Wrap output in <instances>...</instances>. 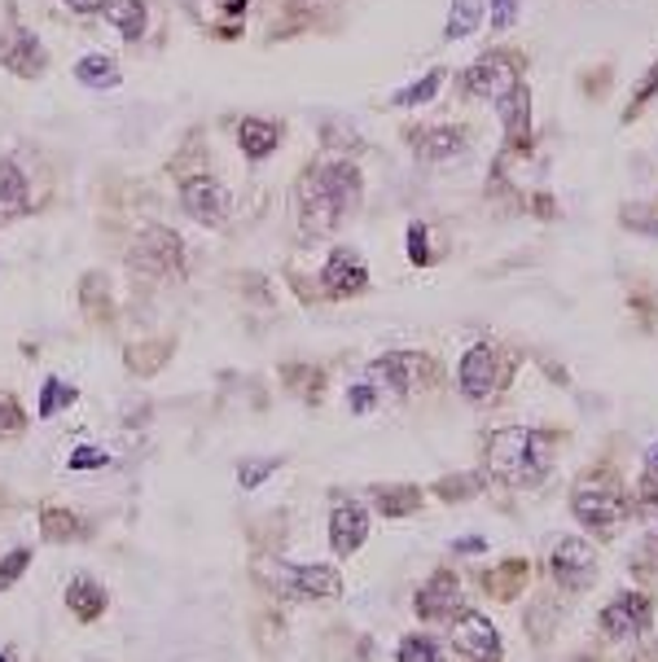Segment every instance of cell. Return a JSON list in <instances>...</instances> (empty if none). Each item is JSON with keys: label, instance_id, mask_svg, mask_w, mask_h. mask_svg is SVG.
Wrapping results in <instances>:
<instances>
[{"label": "cell", "instance_id": "cell-1", "mask_svg": "<svg viewBox=\"0 0 658 662\" xmlns=\"http://www.w3.org/2000/svg\"><path fill=\"white\" fill-rule=\"evenodd\" d=\"M548 465H553V439L541 431H496L487 443V469L501 483L536 487L545 483Z\"/></svg>", "mask_w": 658, "mask_h": 662}, {"label": "cell", "instance_id": "cell-2", "mask_svg": "<svg viewBox=\"0 0 658 662\" xmlns=\"http://www.w3.org/2000/svg\"><path fill=\"white\" fill-rule=\"evenodd\" d=\"M570 514H575V523H579L584 531H593V536H615L633 509H628L619 483H610V478H584V483L570 492Z\"/></svg>", "mask_w": 658, "mask_h": 662}, {"label": "cell", "instance_id": "cell-3", "mask_svg": "<svg viewBox=\"0 0 658 662\" xmlns=\"http://www.w3.org/2000/svg\"><path fill=\"white\" fill-rule=\"evenodd\" d=\"M127 259H132V268H141V272H150V277H167V272H181L185 246H181V237H176L172 228L150 224V228L136 232Z\"/></svg>", "mask_w": 658, "mask_h": 662}, {"label": "cell", "instance_id": "cell-4", "mask_svg": "<svg viewBox=\"0 0 658 662\" xmlns=\"http://www.w3.org/2000/svg\"><path fill=\"white\" fill-rule=\"evenodd\" d=\"M518 84H523V66H518L514 53H487V58H479V62L465 71V89H470L474 97L501 102V97L514 93Z\"/></svg>", "mask_w": 658, "mask_h": 662}, {"label": "cell", "instance_id": "cell-5", "mask_svg": "<svg viewBox=\"0 0 658 662\" xmlns=\"http://www.w3.org/2000/svg\"><path fill=\"white\" fill-rule=\"evenodd\" d=\"M548 570L562 588H588L597 575V549L584 536H562L548 552Z\"/></svg>", "mask_w": 658, "mask_h": 662}, {"label": "cell", "instance_id": "cell-6", "mask_svg": "<svg viewBox=\"0 0 658 662\" xmlns=\"http://www.w3.org/2000/svg\"><path fill=\"white\" fill-rule=\"evenodd\" d=\"M452 645L474 662H501V632L479 610H456V619H452Z\"/></svg>", "mask_w": 658, "mask_h": 662}, {"label": "cell", "instance_id": "cell-7", "mask_svg": "<svg viewBox=\"0 0 658 662\" xmlns=\"http://www.w3.org/2000/svg\"><path fill=\"white\" fill-rule=\"evenodd\" d=\"M650 628V597L646 592H619L602 610V632L610 641H637Z\"/></svg>", "mask_w": 658, "mask_h": 662}, {"label": "cell", "instance_id": "cell-8", "mask_svg": "<svg viewBox=\"0 0 658 662\" xmlns=\"http://www.w3.org/2000/svg\"><path fill=\"white\" fill-rule=\"evenodd\" d=\"M422 369H426L422 355H413V351H391V355L373 360V382L387 386L391 395H413V386L422 382Z\"/></svg>", "mask_w": 658, "mask_h": 662}, {"label": "cell", "instance_id": "cell-9", "mask_svg": "<svg viewBox=\"0 0 658 662\" xmlns=\"http://www.w3.org/2000/svg\"><path fill=\"white\" fill-rule=\"evenodd\" d=\"M364 540H369V509L356 505V500H342L329 518V545H333L338 557H351Z\"/></svg>", "mask_w": 658, "mask_h": 662}, {"label": "cell", "instance_id": "cell-10", "mask_svg": "<svg viewBox=\"0 0 658 662\" xmlns=\"http://www.w3.org/2000/svg\"><path fill=\"white\" fill-rule=\"evenodd\" d=\"M181 203H185V211H189L198 224H219L224 216H228V194H224V185H216L212 176H194V180H185Z\"/></svg>", "mask_w": 658, "mask_h": 662}, {"label": "cell", "instance_id": "cell-11", "mask_svg": "<svg viewBox=\"0 0 658 662\" xmlns=\"http://www.w3.org/2000/svg\"><path fill=\"white\" fill-rule=\"evenodd\" d=\"M277 583L295 597H338L342 592V579L329 566H281Z\"/></svg>", "mask_w": 658, "mask_h": 662}, {"label": "cell", "instance_id": "cell-12", "mask_svg": "<svg viewBox=\"0 0 658 662\" xmlns=\"http://www.w3.org/2000/svg\"><path fill=\"white\" fill-rule=\"evenodd\" d=\"M413 606H418V619H452L461 606V579L452 570H435Z\"/></svg>", "mask_w": 658, "mask_h": 662}, {"label": "cell", "instance_id": "cell-13", "mask_svg": "<svg viewBox=\"0 0 658 662\" xmlns=\"http://www.w3.org/2000/svg\"><path fill=\"white\" fill-rule=\"evenodd\" d=\"M456 377H461V391H465L470 400H487V395L496 391V351H492L487 342H474V346L465 351Z\"/></svg>", "mask_w": 658, "mask_h": 662}, {"label": "cell", "instance_id": "cell-14", "mask_svg": "<svg viewBox=\"0 0 658 662\" xmlns=\"http://www.w3.org/2000/svg\"><path fill=\"white\" fill-rule=\"evenodd\" d=\"M312 176L321 180V189H326V198L333 203L338 216H347V211L360 207V189H364V180H360V172H356L351 163H326V167L312 172Z\"/></svg>", "mask_w": 658, "mask_h": 662}, {"label": "cell", "instance_id": "cell-15", "mask_svg": "<svg viewBox=\"0 0 658 662\" xmlns=\"http://www.w3.org/2000/svg\"><path fill=\"white\" fill-rule=\"evenodd\" d=\"M321 281H326V290L333 294V299H351V294H360V290L369 286L364 259H360L356 250H333L326 263V272H321Z\"/></svg>", "mask_w": 658, "mask_h": 662}, {"label": "cell", "instance_id": "cell-16", "mask_svg": "<svg viewBox=\"0 0 658 662\" xmlns=\"http://www.w3.org/2000/svg\"><path fill=\"white\" fill-rule=\"evenodd\" d=\"M0 62L13 71V75H40L44 71V49H40V40L27 31V27H9V35H4V44H0Z\"/></svg>", "mask_w": 658, "mask_h": 662}, {"label": "cell", "instance_id": "cell-17", "mask_svg": "<svg viewBox=\"0 0 658 662\" xmlns=\"http://www.w3.org/2000/svg\"><path fill=\"white\" fill-rule=\"evenodd\" d=\"M413 149H418V158H426V163H448V158H456V154L465 149V136H461L456 127L439 123V127H426V132H413Z\"/></svg>", "mask_w": 658, "mask_h": 662}, {"label": "cell", "instance_id": "cell-18", "mask_svg": "<svg viewBox=\"0 0 658 662\" xmlns=\"http://www.w3.org/2000/svg\"><path fill=\"white\" fill-rule=\"evenodd\" d=\"M496 114H501V123H505L510 141H514V145H523V141H527V132H532V97H527V84H518L514 93H505V97L496 102Z\"/></svg>", "mask_w": 658, "mask_h": 662}, {"label": "cell", "instance_id": "cell-19", "mask_svg": "<svg viewBox=\"0 0 658 662\" xmlns=\"http://www.w3.org/2000/svg\"><path fill=\"white\" fill-rule=\"evenodd\" d=\"M27 207H31V185H27V176L18 172V163L4 158V163H0V220L22 216Z\"/></svg>", "mask_w": 658, "mask_h": 662}, {"label": "cell", "instance_id": "cell-20", "mask_svg": "<svg viewBox=\"0 0 658 662\" xmlns=\"http://www.w3.org/2000/svg\"><path fill=\"white\" fill-rule=\"evenodd\" d=\"M237 141H241L246 158H268V154L277 149V141H281V127L268 123V118H246V123L237 127Z\"/></svg>", "mask_w": 658, "mask_h": 662}, {"label": "cell", "instance_id": "cell-21", "mask_svg": "<svg viewBox=\"0 0 658 662\" xmlns=\"http://www.w3.org/2000/svg\"><path fill=\"white\" fill-rule=\"evenodd\" d=\"M106 22L123 40H141L145 35V0H106Z\"/></svg>", "mask_w": 658, "mask_h": 662}, {"label": "cell", "instance_id": "cell-22", "mask_svg": "<svg viewBox=\"0 0 658 662\" xmlns=\"http://www.w3.org/2000/svg\"><path fill=\"white\" fill-rule=\"evenodd\" d=\"M66 606H71V614H80V619H97L102 610H106V588L97 583V579H71V588H66Z\"/></svg>", "mask_w": 658, "mask_h": 662}, {"label": "cell", "instance_id": "cell-23", "mask_svg": "<svg viewBox=\"0 0 658 662\" xmlns=\"http://www.w3.org/2000/svg\"><path fill=\"white\" fill-rule=\"evenodd\" d=\"M75 75H80V84H89V89H119V66L102 58V53H89L80 66H75Z\"/></svg>", "mask_w": 658, "mask_h": 662}, {"label": "cell", "instance_id": "cell-24", "mask_svg": "<svg viewBox=\"0 0 658 662\" xmlns=\"http://www.w3.org/2000/svg\"><path fill=\"white\" fill-rule=\"evenodd\" d=\"M483 22V0H452V18H448V40H465L474 27Z\"/></svg>", "mask_w": 658, "mask_h": 662}, {"label": "cell", "instance_id": "cell-25", "mask_svg": "<svg viewBox=\"0 0 658 662\" xmlns=\"http://www.w3.org/2000/svg\"><path fill=\"white\" fill-rule=\"evenodd\" d=\"M378 505L382 514H409L418 509V487H378Z\"/></svg>", "mask_w": 658, "mask_h": 662}, {"label": "cell", "instance_id": "cell-26", "mask_svg": "<svg viewBox=\"0 0 658 662\" xmlns=\"http://www.w3.org/2000/svg\"><path fill=\"white\" fill-rule=\"evenodd\" d=\"M400 662H443V650L426 637H404L400 641Z\"/></svg>", "mask_w": 658, "mask_h": 662}, {"label": "cell", "instance_id": "cell-27", "mask_svg": "<svg viewBox=\"0 0 658 662\" xmlns=\"http://www.w3.org/2000/svg\"><path fill=\"white\" fill-rule=\"evenodd\" d=\"M439 84H443V71H431L426 80H418V84H409L404 93H395V106H418V102H431Z\"/></svg>", "mask_w": 658, "mask_h": 662}, {"label": "cell", "instance_id": "cell-28", "mask_svg": "<svg viewBox=\"0 0 658 662\" xmlns=\"http://www.w3.org/2000/svg\"><path fill=\"white\" fill-rule=\"evenodd\" d=\"M75 400V391L66 386V382H58V377H49L44 382V400H40V417H53L58 408H66Z\"/></svg>", "mask_w": 658, "mask_h": 662}, {"label": "cell", "instance_id": "cell-29", "mask_svg": "<svg viewBox=\"0 0 658 662\" xmlns=\"http://www.w3.org/2000/svg\"><path fill=\"white\" fill-rule=\"evenodd\" d=\"M655 93H658V62H655V66H650V71H646V80L637 84V97L628 102V111H624V118L633 123V114H641V111H646V102H650Z\"/></svg>", "mask_w": 658, "mask_h": 662}, {"label": "cell", "instance_id": "cell-30", "mask_svg": "<svg viewBox=\"0 0 658 662\" xmlns=\"http://www.w3.org/2000/svg\"><path fill=\"white\" fill-rule=\"evenodd\" d=\"M641 518H646V531L658 540V483L655 478L641 487Z\"/></svg>", "mask_w": 658, "mask_h": 662}, {"label": "cell", "instance_id": "cell-31", "mask_svg": "<svg viewBox=\"0 0 658 662\" xmlns=\"http://www.w3.org/2000/svg\"><path fill=\"white\" fill-rule=\"evenodd\" d=\"M27 561H31V549H13L4 561H0V588H9L22 570H27Z\"/></svg>", "mask_w": 658, "mask_h": 662}, {"label": "cell", "instance_id": "cell-32", "mask_svg": "<svg viewBox=\"0 0 658 662\" xmlns=\"http://www.w3.org/2000/svg\"><path fill=\"white\" fill-rule=\"evenodd\" d=\"M273 469H277V461H246L237 478H241V487H259V483H264Z\"/></svg>", "mask_w": 658, "mask_h": 662}, {"label": "cell", "instance_id": "cell-33", "mask_svg": "<svg viewBox=\"0 0 658 662\" xmlns=\"http://www.w3.org/2000/svg\"><path fill=\"white\" fill-rule=\"evenodd\" d=\"M409 259L413 263L431 259V250H426V224H409Z\"/></svg>", "mask_w": 658, "mask_h": 662}, {"label": "cell", "instance_id": "cell-34", "mask_svg": "<svg viewBox=\"0 0 658 662\" xmlns=\"http://www.w3.org/2000/svg\"><path fill=\"white\" fill-rule=\"evenodd\" d=\"M22 426V413H18V404L9 400V395H0V435H13Z\"/></svg>", "mask_w": 658, "mask_h": 662}, {"label": "cell", "instance_id": "cell-35", "mask_svg": "<svg viewBox=\"0 0 658 662\" xmlns=\"http://www.w3.org/2000/svg\"><path fill=\"white\" fill-rule=\"evenodd\" d=\"M93 465H106V456H102V452H93V447L71 452V469H93Z\"/></svg>", "mask_w": 658, "mask_h": 662}, {"label": "cell", "instance_id": "cell-36", "mask_svg": "<svg viewBox=\"0 0 658 662\" xmlns=\"http://www.w3.org/2000/svg\"><path fill=\"white\" fill-rule=\"evenodd\" d=\"M514 13H518V0H492V22L496 27H510Z\"/></svg>", "mask_w": 658, "mask_h": 662}, {"label": "cell", "instance_id": "cell-37", "mask_svg": "<svg viewBox=\"0 0 658 662\" xmlns=\"http://www.w3.org/2000/svg\"><path fill=\"white\" fill-rule=\"evenodd\" d=\"M44 531H49V536H66V531H71V536H75V531H80V527H75V518H71V523H66V518H58V514H44Z\"/></svg>", "mask_w": 658, "mask_h": 662}, {"label": "cell", "instance_id": "cell-38", "mask_svg": "<svg viewBox=\"0 0 658 662\" xmlns=\"http://www.w3.org/2000/svg\"><path fill=\"white\" fill-rule=\"evenodd\" d=\"M347 400H351V408H356V413H369V408H373V391H369V386H356Z\"/></svg>", "mask_w": 658, "mask_h": 662}, {"label": "cell", "instance_id": "cell-39", "mask_svg": "<svg viewBox=\"0 0 658 662\" xmlns=\"http://www.w3.org/2000/svg\"><path fill=\"white\" fill-rule=\"evenodd\" d=\"M75 13H102L106 9V0H66Z\"/></svg>", "mask_w": 658, "mask_h": 662}, {"label": "cell", "instance_id": "cell-40", "mask_svg": "<svg viewBox=\"0 0 658 662\" xmlns=\"http://www.w3.org/2000/svg\"><path fill=\"white\" fill-rule=\"evenodd\" d=\"M483 549V540H474V536H470V540H461V552H479Z\"/></svg>", "mask_w": 658, "mask_h": 662}, {"label": "cell", "instance_id": "cell-41", "mask_svg": "<svg viewBox=\"0 0 658 662\" xmlns=\"http://www.w3.org/2000/svg\"><path fill=\"white\" fill-rule=\"evenodd\" d=\"M655 461H658V452H655Z\"/></svg>", "mask_w": 658, "mask_h": 662}]
</instances>
